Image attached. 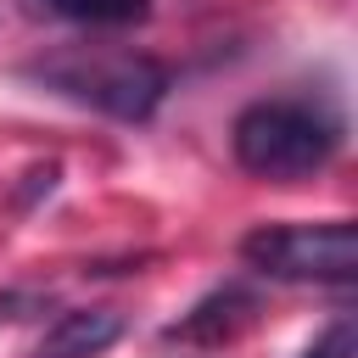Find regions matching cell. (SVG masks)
<instances>
[{
    "instance_id": "obj_6",
    "label": "cell",
    "mask_w": 358,
    "mask_h": 358,
    "mask_svg": "<svg viewBox=\"0 0 358 358\" xmlns=\"http://www.w3.org/2000/svg\"><path fill=\"white\" fill-rule=\"evenodd\" d=\"M34 22H67V28H140L151 17V0H17Z\"/></svg>"
},
{
    "instance_id": "obj_4",
    "label": "cell",
    "mask_w": 358,
    "mask_h": 358,
    "mask_svg": "<svg viewBox=\"0 0 358 358\" xmlns=\"http://www.w3.org/2000/svg\"><path fill=\"white\" fill-rule=\"evenodd\" d=\"M252 313H257V296L241 285V280H224L218 291H207L185 319H173L168 330H162V341H185V347H218V341H229V336H241L246 324H252Z\"/></svg>"
},
{
    "instance_id": "obj_2",
    "label": "cell",
    "mask_w": 358,
    "mask_h": 358,
    "mask_svg": "<svg viewBox=\"0 0 358 358\" xmlns=\"http://www.w3.org/2000/svg\"><path fill=\"white\" fill-rule=\"evenodd\" d=\"M28 78L45 84L50 95L90 106V112H106L117 123L157 117V106L173 90V73L140 50H56V56H39L28 67Z\"/></svg>"
},
{
    "instance_id": "obj_1",
    "label": "cell",
    "mask_w": 358,
    "mask_h": 358,
    "mask_svg": "<svg viewBox=\"0 0 358 358\" xmlns=\"http://www.w3.org/2000/svg\"><path fill=\"white\" fill-rule=\"evenodd\" d=\"M341 112L319 95H268L235 112L229 123V151L252 179L296 185L313 179L336 151H341Z\"/></svg>"
},
{
    "instance_id": "obj_3",
    "label": "cell",
    "mask_w": 358,
    "mask_h": 358,
    "mask_svg": "<svg viewBox=\"0 0 358 358\" xmlns=\"http://www.w3.org/2000/svg\"><path fill=\"white\" fill-rule=\"evenodd\" d=\"M241 263L280 285H336L358 280V229L352 218H302V224H257L241 235Z\"/></svg>"
},
{
    "instance_id": "obj_7",
    "label": "cell",
    "mask_w": 358,
    "mask_h": 358,
    "mask_svg": "<svg viewBox=\"0 0 358 358\" xmlns=\"http://www.w3.org/2000/svg\"><path fill=\"white\" fill-rule=\"evenodd\" d=\"M358 352V336H352V319L341 313V319H330L308 347H302V358H352Z\"/></svg>"
},
{
    "instance_id": "obj_5",
    "label": "cell",
    "mask_w": 358,
    "mask_h": 358,
    "mask_svg": "<svg viewBox=\"0 0 358 358\" xmlns=\"http://www.w3.org/2000/svg\"><path fill=\"white\" fill-rule=\"evenodd\" d=\"M117 336H123V313H112V308H67L39 336L34 358H101Z\"/></svg>"
}]
</instances>
